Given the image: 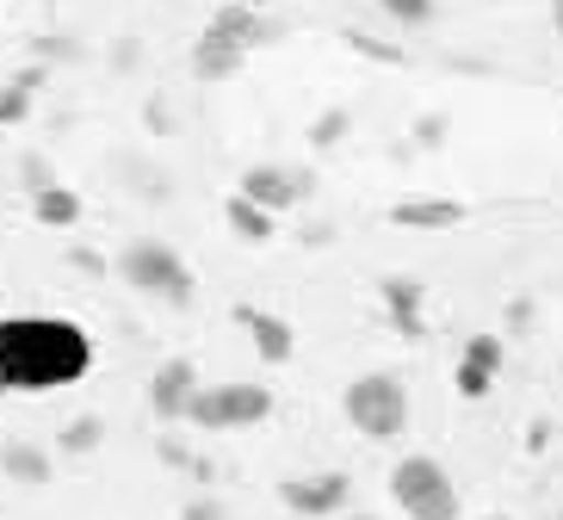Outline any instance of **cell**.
<instances>
[{
	"mask_svg": "<svg viewBox=\"0 0 563 520\" xmlns=\"http://www.w3.org/2000/svg\"><path fill=\"white\" fill-rule=\"evenodd\" d=\"M390 496L409 520H459V484L452 471L428 453H409L397 471H390Z\"/></svg>",
	"mask_w": 563,
	"mask_h": 520,
	"instance_id": "cell-4",
	"label": "cell"
},
{
	"mask_svg": "<svg viewBox=\"0 0 563 520\" xmlns=\"http://www.w3.org/2000/svg\"><path fill=\"white\" fill-rule=\"evenodd\" d=\"M223 218H230V230L242 235V242H273V211L254 204L249 192H230V199H223Z\"/></svg>",
	"mask_w": 563,
	"mask_h": 520,
	"instance_id": "cell-15",
	"label": "cell"
},
{
	"mask_svg": "<svg viewBox=\"0 0 563 520\" xmlns=\"http://www.w3.org/2000/svg\"><path fill=\"white\" fill-rule=\"evenodd\" d=\"M25 118H32V93H25V87H0V124H25Z\"/></svg>",
	"mask_w": 563,
	"mask_h": 520,
	"instance_id": "cell-20",
	"label": "cell"
},
{
	"mask_svg": "<svg viewBox=\"0 0 563 520\" xmlns=\"http://www.w3.org/2000/svg\"><path fill=\"white\" fill-rule=\"evenodd\" d=\"M273 416V390L266 385H199L186 421L192 428H211V434H235V428H261Z\"/></svg>",
	"mask_w": 563,
	"mask_h": 520,
	"instance_id": "cell-5",
	"label": "cell"
},
{
	"mask_svg": "<svg viewBox=\"0 0 563 520\" xmlns=\"http://www.w3.org/2000/svg\"><path fill=\"white\" fill-rule=\"evenodd\" d=\"M551 25H558V32H563V0H551Z\"/></svg>",
	"mask_w": 563,
	"mask_h": 520,
	"instance_id": "cell-30",
	"label": "cell"
},
{
	"mask_svg": "<svg viewBox=\"0 0 563 520\" xmlns=\"http://www.w3.org/2000/svg\"><path fill=\"white\" fill-rule=\"evenodd\" d=\"M32 218L44 223V230H68V223L81 218V199H75L68 186H37L32 192Z\"/></svg>",
	"mask_w": 563,
	"mask_h": 520,
	"instance_id": "cell-16",
	"label": "cell"
},
{
	"mask_svg": "<svg viewBox=\"0 0 563 520\" xmlns=\"http://www.w3.org/2000/svg\"><path fill=\"white\" fill-rule=\"evenodd\" d=\"M93 366V347L75 322H0V390L68 385Z\"/></svg>",
	"mask_w": 563,
	"mask_h": 520,
	"instance_id": "cell-1",
	"label": "cell"
},
{
	"mask_svg": "<svg viewBox=\"0 0 563 520\" xmlns=\"http://www.w3.org/2000/svg\"><path fill=\"white\" fill-rule=\"evenodd\" d=\"M397 230H459L464 223V199H397L390 204Z\"/></svg>",
	"mask_w": 563,
	"mask_h": 520,
	"instance_id": "cell-13",
	"label": "cell"
},
{
	"mask_svg": "<svg viewBox=\"0 0 563 520\" xmlns=\"http://www.w3.org/2000/svg\"><path fill=\"white\" fill-rule=\"evenodd\" d=\"M347 124H353V118L341 112V106H334V112H322V118L310 124V150H334V143L347 136Z\"/></svg>",
	"mask_w": 563,
	"mask_h": 520,
	"instance_id": "cell-19",
	"label": "cell"
},
{
	"mask_svg": "<svg viewBox=\"0 0 563 520\" xmlns=\"http://www.w3.org/2000/svg\"><path fill=\"white\" fill-rule=\"evenodd\" d=\"M68 261H75V267H81V273H100V267H106L100 254H87V248H75V254H68Z\"/></svg>",
	"mask_w": 563,
	"mask_h": 520,
	"instance_id": "cell-28",
	"label": "cell"
},
{
	"mask_svg": "<svg viewBox=\"0 0 563 520\" xmlns=\"http://www.w3.org/2000/svg\"><path fill=\"white\" fill-rule=\"evenodd\" d=\"M483 520H508V515H483Z\"/></svg>",
	"mask_w": 563,
	"mask_h": 520,
	"instance_id": "cell-31",
	"label": "cell"
},
{
	"mask_svg": "<svg viewBox=\"0 0 563 520\" xmlns=\"http://www.w3.org/2000/svg\"><path fill=\"white\" fill-rule=\"evenodd\" d=\"M347 520H372V515H347Z\"/></svg>",
	"mask_w": 563,
	"mask_h": 520,
	"instance_id": "cell-32",
	"label": "cell"
},
{
	"mask_svg": "<svg viewBox=\"0 0 563 520\" xmlns=\"http://www.w3.org/2000/svg\"><path fill=\"white\" fill-rule=\"evenodd\" d=\"M199 390V366L192 359H162L150 378V416L155 421H186V403Z\"/></svg>",
	"mask_w": 563,
	"mask_h": 520,
	"instance_id": "cell-8",
	"label": "cell"
},
{
	"mask_svg": "<svg viewBox=\"0 0 563 520\" xmlns=\"http://www.w3.org/2000/svg\"><path fill=\"white\" fill-rule=\"evenodd\" d=\"M32 51H44V56H75V51H68V44H63V37H37Z\"/></svg>",
	"mask_w": 563,
	"mask_h": 520,
	"instance_id": "cell-29",
	"label": "cell"
},
{
	"mask_svg": "<svg viewBox=\"0 0 563 520\" xmlns=\"http://www.w3.org/2000/svg\"><path fill=\"white\" fill-rule=\"evenodd\" d=\"M446 136V118L433 112V118H415V143H440Z\"/></svg>",
	"mask_w": 563,
	"mask_h": 520,
	"instance_id": "cell-26",
	"label": "cell"
},
{
	"mask_svg": "<svg viewBox=\"0 0 563 520\" xmlns=\"http://www.w3.org/2000/svg\"><path fill=\"white\" fill-rule=\"evenodd\" d=\"M13 87H25V93H37V87H44V63H25L13 75Z\"/></svg>",
	"mask_w": 563,
	"mask_h": 520,
	"instance_id": "cell-27",
	"label": "cell"
},
{
	"mask_svg": "<svg viewBox=\"0 0 563 520\" xmlns=\"http://www.w3.org/2000/svg\"><path fill=\"white\" fill-rule=\"evenodd\" d=\"M180 520H223V502H211V496H192V502L180 508Z\"/></svg>",
	"mask_w": 563,
	"mask_h": 520,
	"instance_id": "cell-25",
	"label": "cell"
},
{
	"mask_svg": "<svg viewBox=\"0 0 563 520\" xmlns=\"http://www.w3.org/2000/svg\"><path fill=\"white\" fill-rule=\"evenodd\" d=\"M112 267H118V279H124L131 291L162 298V303H174V310H186V303H192V291H199V279L186 273L180 254L167 248V242H150V235H143V242H124Z\"/></svg>",
	"mask_w": 563,
	"mask_h": 520,
	"instance_id": "cell-2",
	"label": "cell"
},
{
	"mask_svg": "<svg viewBox=\"0 0 563 520\" xmlns=\"http://www.w3.org/2000/svg\"><path fill=\"white\" fill-rule=\"evenodd\" d=\"M347 421L360 428L365 440H397L409 428V385H402L397 372H360L341 397Z\"/></svg>",
	"mask_w": 563,
	"mask_h": 520,
	"instance_id": "cell-3",
	"label": "cell"
},
{
	"mask_svg": "<svg viewBox=\"0 0 563 520\" xmlns=\"http://www.w3.org/2000/svg\"><path fill=\"white\" fill-rule=\"evenodd\" d=\"M235 322L249 329L254 353H261L266 366H285V359L298 353V329H291L285 317H273V310H254V303H235Z\"/></svg>",
	"mask_w": 563,
	"mask_h": 520,
	"instance_id": "cell-10",
	"label": "cell"
},
{
	"mask_svg": "<svg viewBox=\"0 0 563 520\" xmlns=\"http://www.w3.org/2000/svg\"><path fill=\"white\" fill-rule=\"evenodd\" d=\"M501 359H508V347H501L496 335H471V341H464V359H459V366L483 372V378H496V372H501Z\"/></svg>",
	"mask_w": 563,
	"mask_h": 520,
	"instance_id": "cell-18",
	"label": "cell"
},
{
	"mask_svg": "<svg viewBox=\"0 0 563 520\" xmlns=\"http://www.w3.org/2000/svg\"><path fill=\"white\" fill-rule=\"evenodd\" d=\"M378 298H384V317L397 322V335L421 341V298H428V286L409 279V273H397V279H384L378 286Z\"/></svg>",
	"mask_w": 563,
	"mask_h": 520,
	"instance_id": "cell-12",
	"label": "cell"
},
{
	"mask_svg": "<svg viewBox=\"0 0 563 520\" xmlns=\"http://www.w3.org/2000/svg\"><path fill=\"white\" fill-rule=\"evenodd\" d=\"M285 496V515H298V520H329L347 508L353 496V477L347 471H316V477H285L279 484Z\"/></svg>",
	"mask_w": 563,
	"mask_h": 520,
	"instance_id": "cell-6",
	"label": "cell"
},
{
	"mask_svg": "<svg viewBox=\"0 0 563 520\" xmlns=\"http://www.w3.org/2000/svg\"><path fill=\"white\" fill-rule=\"evenodd\" d=\"M249 7H266V0H249Z\"/></svg>",
	"mask_w": 563,
	"mask_h": 520,
	"instance_id": "cell-33",
	"label": "cell"
},
{
	"mask_svg": "<svg viewBox=\"0 0 563 520\" xmlns=\"http://www.w3.org/2000/svg\"><path fill=\"white\" fill-rule=\"evenodd\" d=\"M291 520H298V515H291Z\"/></svg>",
	"mask_w": 563,
	"mask_h": 520,
	"instance_id": "cell-34",
	"label": "cell"
},
{
	"mask_svg": "<svg viewBox=\"0 0 563 520\" xmlns=\"http://www.w3.org/2000/svg\"><path fill=\"white\" fill-rule=\"evenodd\" d=\"M100 440H106V421L100 416H75L63 434H56V446H63V453H75V458H87Z\"/></svg>",
	"mask_w": 563,
	"mask_h": 520,
	"instance_id": "cell-17",
	"label": "cell"
},
{
	"mask_svg": "<svg viewBox=\"0 0 563 520\" xmlns=\"http://www.w3.org/2000/svg\"><path fill=\"white\" fill-rule=\"evenodd\" d=\"M211 32L235 37L242 51H261V44H279L285 25H279V19H266L261 7H249V0H223V7L211 13Z\"/></svg>",
	"mask_w": 563,
	"mask_h": 520,
	"instance_id": "cell-9",
	"label": "cell"
},
{
	"mask_svg": "<svg viewBox=\"0 0 563 520\" xmlns=\"http://www.w3.org/2000/svg\"><path fill=\"white\" fill-rule=\"evenodd\" d=\"M558 520H563V515H558Z\"/></svg>",
	"mask_w": 563,
	"mask_h": 520,
	"instance_id": "cell-35",
	"label": "cell"
},
{
	"mask_svg": "<svg viewBox=\"0 0 563 520\" xmlns=\"http://www.w3.org/2000/svg\"><path fill=\"white\" fill-rule=\"evenodd\" d=\"M452 385H459V397H489V390H496V378H483V372L459 366V372H452Z\"/></svg>",
	"mask_w": 563,
	"mask_h": 520,
	"instance_id": "cell-23",
	"label": "cell"
},
{
	"mask_svg": "<svg viewBox=\"0 0 563 520\" xmlns=\"http://www.w3.org/2000/svg\"><path fill=\"white\" fill-rule=\"evenodd\" d=\"M0 471H7L13 484H25V489H44L56 465H51L44 446H32V440H7V446H0Z\"/></svg>",
	"mask_w": 563,
	"mask_h": 520,
	"instance_id": "cell-14",
	"label": "cell"
},
{
	"mask_svg": "<svg viewBox=\"0 0 563 520\" xmlns=\"http://www.w3.org/2000/svg\"><path fill=\"white\" fill-rule=\"evenodd\" d=\"M378 7L397 19V25H428L433 19V0H378Z\"/></svg>",
	"mask_w": 563,
	"mask_h": 520,
	"instance_id": "cell-21",
	"label": "cell"
},
{
	"mask_svg": "<svg viewBox=\"0 0 563 520\" xmlns=\"http://www.w3.org/2000/svg\"><path fill=\"white\" fill-rule=\"evenodd\" d=\"M235 192H249L254 204H266V211L279 218V211H291V204L310 192V174H303V168H279V162H261V168L242 174V186H235Z\"/></svg>",
	"mask_w": 563,
	"mask_h": 520,
	"instance_id": "cell-7",
	"label": "cell"
},
{
	"mask_svg": "<svg viewBox=\"0 0 563 520\" xmlns=\"http://www.w3.org/2000/svg\"><path fill=\"white\" fill-rule=\"evenodd\" d=\"M347 44H353V51H360V56H372V63H390V68L402 63V51H397V44H384V37H365V32H347Z\"/></svg>",
	"mask_w": 563,
	"mask_h": 520,
	"instance_id": "cell-22",
	"label": "cell"
},
{
	"mask_svg": "<svg viewBox=\"0 0 563 520\" xmlns=\"http://www.w3.org/2000/svg\"><path fill=\"white\" fill-rule=\"evenodd\" d=\"M19 174H25V186H32V192H37V186H56V174H51V162H44V155H25V162H19Z\"/></svg>",
	"mask_w": 563,
	"mask_h": 520,
	"instance_id": "cell-24",
	"label": "cell"
},
{
	"mask_svg": "<svg viewBox=\"0 0 563 520\" xmlns=\"http://www.w3.org/2000/svg\"><path fill=\"white\" fill-rule=\"evenodd\" d=\"M242 63H249V51H242L235 37L211 32V25H205L199 44H192V75H199V81H230Z\"/></svg>",
	"mask_w": 563,
	"mask_h": 520,
	"instance_id": "cell-11",
	"label": "cell"
}]
</instances>
